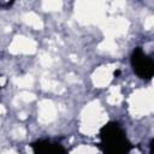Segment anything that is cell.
I'll list each match as a JSON object with an SVG mask.
<instances>
[{
	"label": "cell",
	"instance_id": "cell-2",
	"mask_svg": "<svg viewBox=\"0 0 154 154\" xmlns=\"http://www.w3.org/2000/svg\"><path fill=\"white\" fill-rule=\"evenodd\" d=\"M134 72L144 81H149L154 76V60L141 47H136L130 57Z\"/></svg>",
	"mask_w": 154,
	"mask_h": 154
},
{
	"label": "cell",
	"instance_id": "cell-1",
	"mask_svg": "<svg viewBox=\"0 0 154 154\" xmlns=\"http://www.w3.org/2000/svg\"><path fill=\"white\" fill-rule=\"evenodd\" d=\"M132 146L118 123H107L100 129L101 154H129Z\"/></svg>",
	"mask_w": 154,
	"mask_h": 154
},
{
	"label": "cell",
	"instance_id": "cell-3",
	"mask_svg": "<svg viewBox=\"0 0 154 154\" xmlns=\"http://www.w3.org/2000/svg\"><path fill=\"white\" fill-rule=\"evenodd\" d=\"M32 154H69L65 147L52 140H40L31 144Z\"/></svg>",
	"mask_w": 154,
	"mask_h": 154
}]
</instances>
